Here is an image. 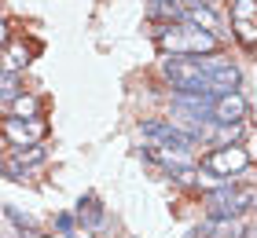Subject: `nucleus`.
I'll list each match as a JSON object with an SVG mask.
<instances>
[{
    "label": "nucleus",
    "instance_id": "nucleus-1",
    "mask_svg": "<svg viewBox=\"0 0 257 238\" xmlns=\"http://www.w3.org/2000/svg\"><path fill=\"white\" fill-rule=\"evenodd\" d=\"M155 44L166 55H209V52H217V48H220V37L198 30L195 22H188V19H180V22H166V26H158Z\"/></svg>",
    "mask_w": 257,
    "mask_h": 238
},
{
    "label": "nucleus",
    "instance_id": "nucleus-2",
    "mask_svg": "<svg viewBox=\"0 0 257 238\" xmlns=\"http://www.w3.org/2000/svg\"><path fill=\"white\" fill-rule=\"evenodd\" d=\"M250 165H253V158H250L246 147H239V143H220V147L202 154L198 172L209 176V180H217V183H224V180H235V176H246Z\"/></svg>",
    "mask_w": 257,
    "mask_h": 238
},
{
    "label": "nucleus",
    "instance_id": "nucleus-3",
    "mask_svg": "<svg viewBox=\"0 0 257 238\" xmlns=\"http://www.w3.org/2000/svg\"><path fill=\"white\" fill-rule=\"evenodd\" d=\"M162 77L173 85L177 95H213L202 66H198V55H166L162 59Z\"/></svg>",
    "mask_w": 257,
    "mask_h": 238
},
{
    "label": "nucleus",
    "instance_id": "nucleus-4",
    "mask_svg": "<svg viewBox=\"0 0 257 238\" xmlns=\"http://www.w3.org/2000/svg\"><path fill=\"white\" fill-rule=\"evenodd\" d=\"M206 212L213 220H239L253 209V190L250 187H235V180H224L206 194Z\"/></svg>",
    "mask_w": 257,
    "mask_h": 238
},
{
    "label": "nucleus",
    "instance_id": "nucleus-5",
    "mask_svg": "<svg viewBox=\"0 0 257 238\" xmlns=\"http://www.w3.org/2000/svg\"><path fill=\"white\" fill-rule=\"evenodd\" d=\"M0 136H4L8 147H33V143H44L48 136V121L41 114H30V117H19V114H8L0 117Z\"/></svg>",
    "mask_w": 257,
    "mask_h": 238
},
{
    "label": "nucleus",
    "instance_id": "nucleus-6",
    "mask_svg": "<svg viewBox=\"0 0 257 238\" xmlns=\"http://www.w3.org/2000/svg\"><path fill=\"white\" fill-rule=\"evenodd\" d=\"M198 66H202V74L209 81V92L220 95V92H235L242 85V70L231 63V59L209 52V55H198Z\"/></svg>",
    "mask_w": 257,
    "mask_h": 238
},
{
    "label": "nucleus",
    "instance_id": "nucleus-7",
    "mask_svg": "<svg viewBox=\"0 0 257 238\" xmlns=\"http://www.w3.org/2000/svg\"><path fill=\"white\" fill-rule=\"evenodd\" d=\"M140 136L151 139L155 147H166V150H191L195 139L184 132L180 125L166 121V117H151V121H140Z\"/></svg>",
    "mask_w": 257,
    "mask_h": 238
},
{
    "label": "nucleus",
    "instance_id": "nucleus-8",
    "mask_svg": "<svg viewBox=\"0 0 257 238\" xmlns=\"http://www.w3.org/2000/svg\"><path fill=\"white\" fill-rule=\"evenodd\" d=\"M250 117V103L239 88L235 92H220L209 99V125H242Z\"/></svg>",
    "mask_w": 257,
    "mask_h": 238
},
{
    "label": "nucleus",
    "instance_id": "nucleus-9",
    "mask_svg": "<svg viewBox=\"0 0 257 238\" xmlns=\"http://www.w3.org/2000/svg\"><path fill=\"white\" fill-rule=\"evenodd\" d=\"M231 37L246 52L257 48V0H231Z\"/></svg>",
    "mask_w": 257,
    "mask_h": 238
},
{
    "label": "nucleus",
    "instance_id": "nucleus-10",
    "mask_svg": "<svg viewBox=\"0 0 257 238\" xmlns=\"http://www.w3.org/2000/svg\"><path fill=\"white\" fill-rule=\"evenodd\" d=\"M184 19L195 22L198 30L213 33V37L224 41V30H220V15L213 11V4H195V0H184Z\"/></svg>",
    "mask_w": 257,
    "mask_h": 238
},
{
    "label": "nucleus",
    "instance_id": "nucleus-11",
    "mask_svg": "<svg viewBox=\"0 0 257 238\" xmlns=\"http://www.w3.org/2000/svg\"><path fill=\"white\" fill-rule=\"evenodd\" d=\"M74 220L77 223H85V227H103L107 223V209H103V201L96 194H81L77 198V209H74Z\"/></svg>",
    "mask_w": 257,
    "mask_h": 238
},
{
    "label": "nucleus",
    "instance_id": "nucleus-12",
    "mask_svg": "<svg viewBox=\"0 0 257 238\" xmlns=\"http://www.w3.org/2000/svg\"><path fill=\"white\" fill-rule=\"evenodd\" d=\"M147 19L166 26V22H180L184 19V0H147Z\"/></svg>",
    "mask_w": 257,
    "mask_h": 238
},
{
    "label": "nucleus",
    "instance_id": "nucleus-13",
    "mask_svg": "<svg viewBox=\"0 0 257 238\" xmlns=\"http://www.w3.org/2000/svg\"><path fill=\"white\" fill-rule=\"evenodd\" d=\"M0 59H4V70H11V74H22V70L30 66V48L19 44V41H4V52H0Z\"/></svg>",
    "mask_w": 257,
    "mask_h": 238
},
{
    "label": "nucleus",
    "instance_id": "nucleus-14",
    "mask_svg": "<svg viewBox=\"0 0 257 238\" xmlns=\"http://www.w3.org/2000/svg\"><path fill=\"white\" fill-rule=\"evenodd\" d=\"M239 234H246V231H235L231 220H213V216L191 231V238H239Z\"/></svg>",
    "mask_w": 257,
    "mask_h": 238
},
{
    "label": "nucleus",
    "instance_id": "nucleus-15",
    "mask_svg": "<svg viewBox=\"0 0 257 238\" xmlns=\"http://www.w3.org/2000/svg\"><path fill=\"white\" fill-rule=\"evenodd\" d=\"M22 92V81H19V74H11V70H4V66H0V103H11V99H15V95Z\"/></svg>",
    "mask_w": 257,
    "mask_h": 238
},
{
    "label": "nucleus",
    "instance_id": "nucleus-16",
    "mask_svg": "<svg viewBox=\"0 0 257 238\" xmlns=\"http://www.w3.org/2000/svg\"><path fill=\"white\" fill-rule=\"evenodd\" d=\"M8 106H11V110H15L19 117H30V114H41V99H37V95H26V92H19V95H15V99H11Z\"/></svg>",
    "mask_w": 257,
    "mask_h": 238
},
{
    "label": "nucleus",
    "instance_id": "nucleus-17",
    "mask_svg": "<svg viewBox=\"0 0 257 238\" xmlns=\"http://www.w3.org/2000/svg\"><path fill=\"white\" fill-rule=\"evenodd\" d=\"M4 212H8V220L15 223V227H19L22 234H37V231H33V220H26V216H22V212H19L15 205H4Z\"/></svg>",
    "mask_w": 257,
    "mask_h": 238
},
{
    "label": "nucleus",
    "instance_id": "nucleus-18",
    "mask_svg": "<svg viewBox=\"0 0 257 238\" xmlns=\"http://www.w3.org/2000/svg\"><path fill=\"white\" fill-rule=\"evenodd\" d=\"M77 227V220H74V212H59V216H55V231L59 234H70Z\"/></svg>",
    "mask_w": 257,
    "mask_h": 238
},
{
    "label": "nucleus",
    "instance_id": "nucleus-19",
    "mask_svg": "<svg viewBox=\"0 0 257 238\" xmlns=\"http://www.w3.org/2000/svg\"><path fill=\"white\" fill-rule=\"evenodd\" d=\"M4 41H8V22L0 19V48H4Z\"/></svg>",
    "mask_w": 257,
    "mask_h": 238
},
{
    "label": "nucleus",
    "instance_id": "nucleus-20",
    "mask_svg": "<svg viewBox=\"0 0 257 238\" xmlns=\"http://www.w3.org/2000/svg\"><path fill=\"white\" fill-rule=\"evenodd\" d=\"M66 238H92V234H77V231H70V234H66Z\"/></svg>",
    "mask_w": 257,
    "mask_h": 238
},
{
    "label": "nucleus",
    "instance_id": "nucleus-21",
    "mask_svg": "<svg viewBox=\"0 0 257 238\" xmlns=\"http://www.w3.org/2000/svg\"><path fill=\"white\" fill-rule=\"evenodd\" d=\"M195 4H213V0H195Z\"/></svg>",
    "mask_w": 257,
    "mask_h": 238
}]
</instances>
